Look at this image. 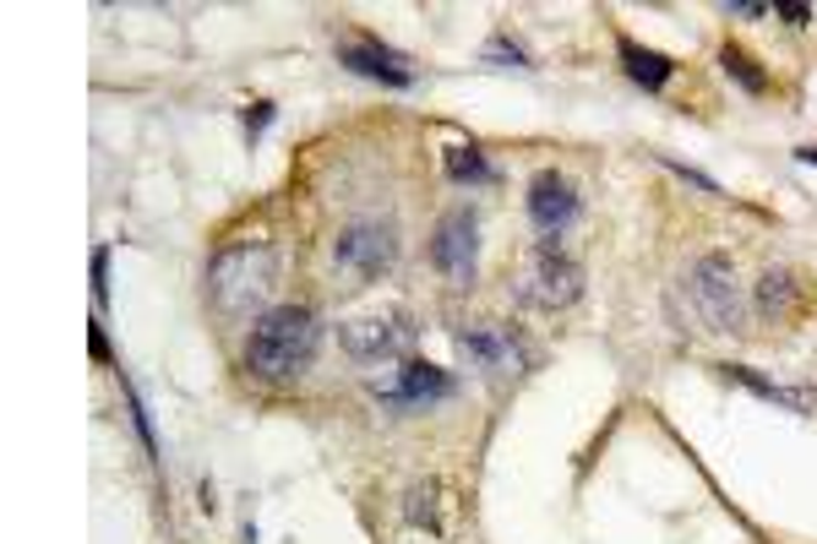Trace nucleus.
<instances>
[{
  "label": "nucleus",
  "mask_w": 817,
  "mask_h": 544,
  "mask_svg": "<svg viewBox=\"0 0 817 544\" xmlns=\"http://www.w3.org/2000/svg\"><path fill=\"white\" fill-rule=\"evenodd\" d=\"M322 349V316L311 305H273L246 338V371L262 382H295Z\"/></svg>",
  "instance_id": "nucleus-1"
},
{
  "label": "nucleus",
  "mask_w": 817,
  "mask_h": 544,
  "mask_svg": "<svg viewBox=\"0 0 817 544\" xmlns=\"http://www.w3.org/2000/svg\"><path fill=\"white\" fill-rule=\"evenodd\" d=\"M279 283V251L262 246V240H246V246H224L213 262H207V299L224 310V316H246L257 310Z\"/></svg>",
  "instance_id": "nucleus-2"
},
{
  "label": "nucleus",
  "mask_w": 817,
  "mask_h": 544,
  "mask_svg": "<svg viewBox=\"0 0 817 544\" xmlns=\"http://www.w3.org/2000/svg\"><path fill=\"white\" fill-rule=\"evenodd\" d=\"M686 299H692V316L703 321V332H741L747 321V299H741V283H736V268L730 257H697L686 268Z\"/></svg>",
  "instance_id": "nucleus-3"
},
{
  "label": "nucleus",
  "mask_w": 817,
  "mask_h": 544,
  "mask_svg": "<svg viewBox=\"0 0 817 544\" xmlns=\"http://www.w3.org/2000/svg\"><path fill=\"white\" fill-rule=\"evenodd\" d=\"M415 332H420L415 316L398 310V305H387V310H365V316L343 321L338 327V343H343V354L354 365H387V360H404L415 349Z\"/></svg>",
  "instance_id": "nucleus-4"
},
{
  "label": "nucleus",
  "mask_w": 817,
  "mask_h": 544,
  "mask_svg": "<svg viewBox=\"0 0 817 544\" xmlns=\"http://www.w3.org/2000/svg\"><path fill=\"white\" fill-rule=\"evenodd\" d=\"M578 294H583V268L556 240H540L523 257V272H518V299L523 305H534V310H567Z\"/></svg>",
  "instance_id": "nucleus-5"
},
{
  "label": "nucleus",
  "mask_w": 817,
  "mask_h": 544,
  "mask_svg": "<svg viewBox=\"0 0 817 544\" xmlns=\"http://www.w3.org/2000/svg\"><path fill=\"white\" fill-rule=\"evenodd\" d=\"M398 262V235H393V224H349L338 240H332V268L338 277H349V283H371V277H382V272Z\"/></svg>",
  "instance_id": "nucleus-6"
},
{
  "label": "nucleus",
  "mask_w": 817,
  "mask_h": 544,
  "mask_svg": "<svg viewBox=\"0 0 817 544\" xmlns=\"http://www.w3.org/2000/svg\"><path fill=\"white\" fill-rule=\"evenodd\" d=\"M475 262H480V218H475V207H458L431 235V268L442 272L447 283L469 288L475 283Z\"/></svg>",
  "instance_id": "nucleus-7"
},
{
  "label": "nucleus",
  "mask_w": 817,
  "mask_h": 544,
  "mask_svg": "<svg viewBox=\"0 0 817 544\" xmlns=\"http://www.w3.org/2000/svg\"><path fill=\"white\" fill-rule=\"evenodd\" d=\"M529 224L545 235V240H561L567 235V224L578 218V191H572V180L567 174H556V169H545V174H534L529 180Z\"/></svg>",
  "instance_id": "nucleus-8"
},
{
  "label": "nucleus",
  "mask_w": 817,
  "mask_h": 544,
  "mask_svg": "<svg viewBox=\"0 0 817 544\" xmlns=\"http://www.w3.org/2000/svg\"><path fill=\"white\" fill-rule=\"evenodd\" d=\"M376 398H382V408H398V413H409V408H425V404H442V398H453V376H447V371H436L431 360H404L398 382L376 387Z\"/></svg>",
  "instance_id": "nucleus-9"
},
{
  "label": "nucleus",
  "mask_w": 817,
  "mask_h": 544,
  "mask_svg": "<svg viewBox=\"0 0 817 544\" xmlns=\"http://www.w3.org/2000/svg\"><path fill=\"white\" fill-rule=\"evenodd\" d=\"M338 60H343L354 77H371V82H387V88H409V82H415L409 60L393 55L387 44H376V38H354V44H343Z\"/></svg>",
  "instance_id": "nucleus-10"
},
{
  "label": "nucleus",
  "mask_w": 817,
  "mask_h": 544,
  "mask_svg": "<svg viewBox=\"0 0 817 544\" xmlns=\"http://www.w3.org/2000/svg\"><path fill=\"white\" fill-rule=\"evenodd\" d=\"M458 354L469 365H480V371H518L529 360L523 343L512 332H501V327H469V332H458Z\"/></svg>",
  "instance_id": "nucleus-11"
},
{
  "label": "nucleus",
  "mask_w": 817,
  "mask_h": 544,
  "mask_svg": "<svg viewBox=\"0 0 817 544\" xmlns=\"http://www.w3.org/2000/svg\"><path fill=\"white\" fill-rule=\"evenodd\" d=\"M730 382H741L747 393H758L763 404H780V408H796V413H817V393L813 387H780V382H763L752 365H725Z\"/></svg>",
  "instance_id": "nucleus-12"
},
{
  "label": "nucleus",
  "mask_w": 817,
  "mask_h": 544,
  "mask_svg": "<svg viewBox=\"0 0 817 544\" xmlns=\"http://www.w3.org/2000/svg\"><path fill=\"white\" fill-rule=\"evenodd\" d=\"M622 66H627V77H633L638 88H649V93H659V88L676 77V60H670V55L644 49V44H633V38H622Z\"/></svg>",
  "instance_id": "nucleus-13"
},
{
  "label": "nucleus",
  "mask_w": 817,
  "mask_h": 544,
  "mask_svg": "<svg viewBox=\"0 0 817 544\" xmlns=\"http://www.w3.org/2000/svg\"><path fill=\"white\" fill-rule=\"evenodd\" d=\"M796 299H802V288H796L791 268H769V272H763V283H758V305H763L769 316H785Z\"/></svg>",
  "instance_id": "nucleus-14"
},
{
  "label": "nucleus",
  "mask_w": 817,
  "mask_h": 544,
  "mask_svg": "<svg viewBox=\"0 0 817 544\" xmlns=\"http://www.w3.org/2000/svg\"><path fill=\"white\" fill-rule=\"evenodd\" d=\"M447 180H458V185H490L496 169L486 163L480 147H453V152H447Z\"/></svg>",
  "instance_id": "nucleus-15"
},
{
  "label": "nucleus",
  "mask_w": 817,
  "mask_h": 544,
  "mask_svg": "<svg viewBox=\"0 0 817 544\" xmlns=\"http://www.w3.org/2000/svg\"><path fill=\"white\" fill-rule=\"evenodd\" d=\"M436 501H442V485H436V479L415 485V490H409V507H404V512H409V523L436 534V529H442V518H436Z\"/></svg>",
  "instance_id": "nucleus-16"
},
{
  "label": "nucleus",
  "mask_w": 817,
  "mask_h": 544,
  "mask_svg": "<svg viewBox=\"0 0 817 544\" xmlns=\"http://www.w3.org/2000/svg\"><path fill=\"white\" fill-rule=\"evenodd\" d=\"M725 71H730L747 93H769V77L752 66V55H747V49H725Z\"/></svg>",
  "instance_id": "nucleus-17"
},
{
  "label": "nucleus",
  "mask_w": 817,
  "mask_h": 544,
  "mask_svg": "<svg viewBox=\"0 0 817 544\" xmlns=\"http://www.w3.org/2000/svg\"><path fill=\"white\" fill-rule=\"evenodd\" d=\"M126 404H132V424H137L143 446H148V452H159V441H154V419H148V404L137 398V387H132V382H126Z\"/></svg>",
  "instance_id": "nucleus-18"
},
{
  "label": "nucleus",
  "mask_w": 817,
  "mask_h": 544,
  "mask_svg": "<svg viewBox=\"0 0 817 544\" xmlns=\"http://www.w3.org/2000/svg\"><path fill=\"white\" fill-rule=\"evenodd\" d=\"M486 60H496V66H529V60H523V49H518V44H507L501 33L486 44Z\"/></svg>",
  "instance_id": "nucleus-19"
},
{
  "label": "nucleus",
  "mask_w": 817,
  "mask_h": 544,
  "mask_svg": "<svg viewBox=\"0 0 817 544\" xmlns=\"http://www.w3.org/2000/svg\"><path fill=\"white\" fill-rule=\"evenodd\" d=\"M93 299H99V305L110 299V251H104V246L93 251Z\"/></svg>",
  "instance_id": "nucleus-20"
},
{
  "label": "nucleus",
  "mask_w": 817,
  "mask_h": 544,
  "mask_svg": "<svg viewBox=\"0 0 817 544\" xmlns=\"http://www.w3.org/2000/svg\"><path fill=\"white\" fill-rule=\"evenodd\" d=\"M659 163H665V169H676V174H681L686 185H697V191H708V196H719V185H714L708 174H697V169H686V163H676V158H665V152H659Z\"/></svg>",
  "instance_id": "nucleus-21"
},
{
  "label": "nucleus",
  "mask_w": 817,
  "mask_h": 544,
  "mask_svg": "<svg viewBox=\"0 0 817 544\" xmlns=\"http://www.w3.org/2000/svg\"><path fill=\"white\" fill-rule=\"evenodd\" d=\"M273 115H279L273 104H251V110H246V132H251V141H257V136L273 126Z\"/></svg>",
  "instance_id": "nucleus-22"
},
{
  "label": "nucleus",
  "mask_w": 817,
  "mask_h": 544,
  "mask_svg": "<svg viewBox=\"0 0 817 544\" xmlns=\"http://www.w3.org/2000/svg\"><path fill=\"white\" fill-rule=\"evenodd\" d=\"M774 11H780V16H785V22H791V27H807V22H813V11H807V5H802V0H780V5H774Z\"/></svg>",
  "instance_id": "nucleus-23"
},
{
  "label": "nucleus",
  "mask_w": 817,
  "mask_h": 544,
  "mask_svg": "<svg viewBox=\"0 0 817 544\" xmlns=\"http://www.w3.org/2000/svg\"><path fill=\"white\" fill-rule=\"evenodd\" d=\"M88 349H93V360L99 365H110V338H104V327L93 321V338H88Z\"/></svg>",
  "instance_id": "nucleus-24"
},
{
  "label": "nucleus",
  "mask_w": 817,
  "mask_h": 544,
  "mask_svg": "<svg viewBox=\"0 0 817 544\" xmlns=\"http://www.w3.org/2000/svg\"><path fill=\"white\" fill-rule=\"evenodd\" d=\"M725 16H763V5H752V0H730Z\"/></svg>",
  "instance_id": "nucleus-25"
},
{
  "label": "nucleus",
  "mask_w": 817,
  "mask_h": 544,
  "mask_svg": "<svg viewBox=\"0 0 817 544\" xmlns=\"http://www.w3.org/2000/svg\"><path fill=\"white\" fill-rule=\"evenodd\" d=\"M796 158H802V163H817V147H796Z\"/></svg>",
  "instance_id": "nucleus-26"
}]
</instances>
